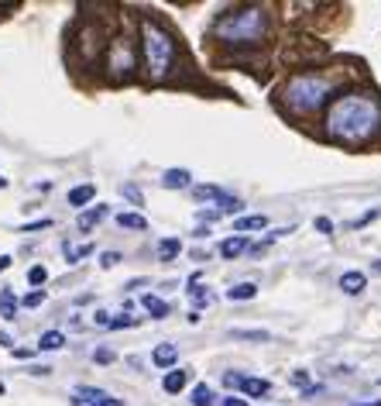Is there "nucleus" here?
I'll use <instances>...</instances> for the list:
<instances>
[{"label": "nucleus", "mask_w": 381, "mask_h": 406, "mask_svg": "<svg viewBox=\"0 0 381 406\" xmlns=\"http://www.w3.org/2000/svg\"><path fill=\"white\" fill-rule=\"evenodd\" d=\"M7 265H11V258H7V255H0V272L7 269Z\"/></svg>", "instance_id": "obj_38"}, {"label": "nucleus", "mask_w": 381, "mask_h": 406, "mask_svg": "<svg viewBox=\"0 0 381 406\" xmlns=\"http://www.w3.org/2000/svg\"><path fill=\"white\" fill-rule=\"evenodd\" d=\"M333 93V83L327 76H316V73H303V76H292L285 83V107L292 114H313L327 104V97Z\"/></svg>", "instance_id": "obj_4"}, {"label": "nucleus", "mask_w": 381, "mask_h": 406, "mask_svg": "<svg viewBox=\"0 0 381 406\" xmlns=\"http://www.w3.org/2000/svg\"><path fill=\"white\" fill-rule=\"evenodd\" d=\"M292 382H296V386H306V382H309V376H306V372H296V376H292Z\"/></svg>", "instance_id": "obj_36"}, {"label": "nucleus", "mask_w": 381, "mask_h": 406, "mask_svg": "<svg viewBox=\"0 0 381 406\" xmlns=\"http://www.w3.org/2000/svg\"><path fill=\"white\" fill-rule=\"evenodd\" d=\"M45 279H49V272L42 269V265H35V269L28 272V282H31V286H42Z\"/></svg>", "instance_id": "obj_26"}, {"label": "nucleus", "mask_w": 381, "mask_h": 406, "mask_svg": "<svg viewBox=\"0 0 381 406\" xmlns=\"http://www.w3.org/2000/svg\"><path fill=\"white\" fill-rule=\"evenodd\" d=\"M364 286H368V275H364V272H344V275H340V289H344L347 297H361Z\"/></svg>", "instance_id": "obj_8"}, {"label": "nucleus", "mask_w": 381, "mask_h": 406, "mask_svg": "<svg viewBox=\"0 0 381 406\" xmlns=\"http://www.w3.org/2000/svg\"><path fill=\"white\" fill-rule=\"evenodd\" d=\"M0 317L4 321H14L18 317V297L11 289H0Z\"/></svg>", "instance_id": "obj_16"}, {"label": "nucleus", "mask_w": 381, "mask_h": 406, "mask_svg": "<svg viewBox=\"0 0 381 406\" xmlns=\"http://www.w3.org/2000/svg\"><path fill=\"white\" fill-rule=\"evenodd\" d=\"M179 251H182V241H179V238H162V241H158V255H162V262H172Z\"/></svg>", "instance_id": "obj_17"}, {"label": "nucleus", "mask_w": 381, "mask_h": 406, "mask_svg": "<svg viewBox=\"0 0 381 406\" xmlns=\"http://www.w3.org/2000/svg\"><path fill=\"white\" fill-rule=\"evenodd\" d=\"M117 262H121V255H117V251H103V258H100L103 269H114Z\"/></svg>", "instance_id": "obj_30"}, {"label": "nucleus", "mask_w": 381, "mask_h": 406, "mask_svg": "<svg viewBox=\"0 0 381 406\" xmlns=\"http://www.w3.org/2000/svg\"><path fill=\"white\" fill-rule=\"evenodd\" d=\"M375 272H381V262H375Z\"/></svg>", "instance_id": "obj_41"}, {"label": "nucleus", "mask_w": 381, "mask_h": 406, "mask_svg": "<svg viewBox=\"0 0 381 406\" xmlns=\"http://www.w3.org/2000/svg\"><path fill=\"white\" fill-rule=\"evenodd\" d=\"M189 299H193V303H206L210 293H206L203 286H193V282H189Z\"/></svg>", "instance_id": "obj_29"}, {"label": "nucleus", "mask_w": 381, "mask_h": 406, "mask_svg": "<svg viewBox=\"0 0 381 406\" xmlns=\"http://www.w3.org/2000/svg\"><path fill=\"white\" fill-rule=\"evenodd\" d=\"M93 196H97V190H93L90 183H83V186H73V190H69V203H73L76 210H83V207H86Z\"/></svg>", "instance_id": "obj_13"}, {"label": "nucleus", "mask_w": 381, "mask_h": 406, "mask_svg": "<svg viewBox=\"0 0 381 406\" xmlns=\"http://www.w3.org/2000/svg\"><path fill=\"white\" fill-rule=\"evenodd\" d=\"M354 406H381V400H375V403H354Z\"/></svg>", "instance_id": "obj_39"}, {"label": "nucleus", "mask_w": 381, "mask_h": 406, "mask_svg": "<svg viewBox=\"0 0 381 406\" xmlns=\"http://www.w3.org/2000/svg\"><path fill=\"white\" fill-rule=\"evenodd\" d=\"M265 31H268L265 7H237L213 25V35L227 45H258L265 38Z\"/></svg>", "instance_id": "obj_2"}, {"label": "nucleus", "mask_w": 381, "mask_h": 406, "mask_svg": "<svg viewBox=\"0 0 381 406\" xmlns=\"http://www.w3.org/2000/svg\"><path fill=\"white\" fill-rule=\"evenodd\" d=\"M141 49H145V66L152 80H165L176 66V38L165 31L162 25H155L145 18L141 25Z\"/></svg>", "instance_id": "obj_3"}, {"label": "nucleus", "mask_w": 381, "mask_h": 406, "mask_svg": "<svg viewBox=\"0 0 381 406\" xmlns=\"http://www.w3.org/2000/svg\"><path fill=\"white\" fill-rule=\"evenodd\" d=\"M230 338H244V341H268L272 334H268V330H241V327H234V330H230Z\"/></svg>", "instance_id": "obj_24"}, {"label": "nucleus", "mask_w": 381, "mask_h": 406, "mask_svg": "<svg viewBox=\"0 0 381 406\" xmlns=\"http://www.w3.org/2000/svg\"><path fill=\"white\" fill-rule=\"evenodd\" d=\"M114 358H117V354L110 352V348H97V352H93V362H97V365H110Z\"/></svg>", "instance_id": "obj_28"}, {"label": "nucleus", "mask_w": 381, "mask_h": 406, "mask_svg": "<svg viewBox=\"0 0 381 406\" xmlns=\"http://www.w3.org/2000/svg\"><path fill=\"white\" fill-rule=\"evenodd\" d=\"M241 393H244V396H268V393H272V382L244 376V379H241Z\"/></svg>", "instance_id": "obj_11"}, {"label": "nucleus", "mask_w": 381, "mask_h": 406, "mask_svg": "<svg viewBox=\"0 0 381 406\" xmlns=\"http://www.w3.org/2000/svg\"><path fill=\"white\" fill-rule=\"evenodd\" d=\"M176 358H179L176 345H158V348L152 352V362L158 365V369H172V365H176Z\"/></svg>", "instance_id": "obj_10"}, {"label": "nucleus", "mask_w": 381, "mask_h": 406, "mask_svg": "<svg viewBox=\"0 0 381 406\" xmlns=\"http://www.w3.org/2000/svg\"><path fill=\"white\" fill-rule=\"evenodd\" d=\"M261 227H268V217H265V214L241 217V220L234 224V231H244V238H248V231H261Z\"/></svg>", "instance_id": "obj_15"}, {"label": "nucleus", "mask_w": 381, "mask_h": 406, "mask_svg": "<svg viewBox=\"0 0 381 406\" xmlns=\"http://www.w3.org/2000/svg\"><path fill=\"white\" fill-rule=\"evenodd\" d=\"M224 406H248V400H241V396H230V400H224Z\"/></svg>", "instance_id": "obj_35"}, {"label": "nucleus", "mask_w": 381, "mask_h": 406, "mask_svg": "<svg viewBox=\"0 0 381 406\" xmlns=\"http://www.w3.org/2000/svg\"><path fill=\"white\" fill-rule=\"evenodd\" d=\"M21 303L35 310V306H42V303H45V293H42V289H35V293H25V299H21Z\"/></svg>", "instance_id": "obj_27"}, {"label": "nucleus", "mask_w": 381, "mask_h": 406, "mask_svg": "<svg viewBox=\"0 0 381 406\" xmlns=\"http://www.w3.org/2000/svg\"><path fill=\"white\" fill-rule=\"evenodd\" d=\"M258 297V286L254 282H241V286H230L227 299H254Z\"/></svg>", "instance_id": "obj_19"}, {"label": "nucleus", "mask_w": 381, "mask_h": 406, "mask_svg": "<svg viewBox=\"0 0 381 406\" xmlns=\"http://www.w3.org/2000/svg\"><path fill=\"white\" fill-rule=\"evenodd\" d=\"M73 403L76 406H121V400L110 396L100 386H76L73 389Z\"/></svg>", "instance_id": "obj_5"}, {"label": "nucleus", "mask_w": 381, "mask_h": 406, "mask_svg": "<svg viewBox=\"0 0 381 406\" xmlns=\"http://www.w3.org/2000/svg\"><path fill=\"white\" fill-rule=\"evenodd\" d=\"M316 231L320 234H333V220L330 217H316Z\"/></svg>", "instance_id": "obj_31"}, {"label": "nucleus", "mask_w": 381, "mask_h": 406, "mask_svg": "<svg viewBox=\"0 0 381 406\" xmlns=\"http://www.w3.org/2000/svg\"><path fill=\"white\" fill-rule=\"evenodd\" d=\"M62 251H66V255H69V262H73V265H76L79 258H83V255H90V251H93V248H90V244H83V248H73V244L66 241V244H62Z\"/></svg>", "instance_id": "obj_25"}, {"label": "nucleus", "mask_w": 381, "mask_h": 406, "mask_svg": "<svg viewBox=\"0 0 381 406\" xmlns=\"http://www.w3.org/2000/svg\"><path fill=\"white\" fill-rule=\"evenodd\" d=\"M52 220H35V224H28L25 231H45V227H49Z\"/></svg>", "instance_id": "obj_34"}, {"label": "nucleus", "mask_w": 381, "mask_h": 406, "mask_svg": "<svg viewBox=\"0 0 381 406\" xmlns=\"http://www.w3.org/2000/svg\"><path fill=\"white\" fill-rule=\"evenodd\" d=\"M193 406H213V389L200 382V386L193 389Z\"/></svg>", "instance_id": "obj_23"}, {"label": "nucleus", "mask_w": 381, "mask_h": 406, "mask_svg": "<svg viewBox=\"0 0 381 406\" xmlns=\"http://www.w3.org/2000/svg\"><path fill=\"white\" fill-rule=\"evenodd\" d=\"M327 135L344 145H364L381 131V104L371 93H340L327 110Z\"/></svg>", "instance_id": "obj_1"}, {"label": "nucleus", "mask_w": 381, "mask_h": 406, "mask_svg": "<svg viewBox=\"0 0 381 406\" xmlns=\"http://www.w3.org/2000/svg\"><path fill=\"white\" fill-rule=\"evenodd\" d=\"M4 186H7V179H4V176H0V190H4Z\"/></svg>", "instance_id": "obj_40"}, {"label": "nucleus", "mask_w": 381, "mask_h": 406, "mask_svg": "<svg viewBox=\"0 0 381 406\" xmlns=\"http://www.w3.org/2000/svg\"><path fill=\"white\" fill-rule=\"evenodd\" d=\"M107 217V207H93V210H86V214L79 217V231H90L97 220H103Z\"/></svg>", "instance_id": "obj_22"}, {"label": "nucleus", "mask_w": 381, "mask_h": 406, "mask_svg": "<svg viewBox=\"0 0 381 406\" xmlns=\"http://www.w3.org/2000/svg\"><path fill=\"white\" fill-rule=\"evenodd\" d=\"M186 382H189V372H182V369H172V372L162 379V389H165V393H182V389H186Z\"/></svg>", "instance_id": "obj_14"}, {"label": "nucleus", "mask_w": 381, "mask_h": 406, "mask_svg": "<svg viewBox=\"0 0 381 406\" xmlns=\"http://www.w3.org/2000/svg\"><path fill=\"white\" fill-rule=\"evenodd\" d=\"M196 200H217V214H237L244 207L237 196L217 190V186H196Z\"/></svg>", "instance_id": "obj_6"}, {"label": "nucleus", "mask_w": 381, "mask_h": 406, "mask_svg": "<svg viewBox=\"0 0 381 406\" xmlns=\"http://www.w3.org/2000/svg\"><path fill=\"white\" fill-rule=\"evenodd\" d=\"M117 224L127 227V231H145V227H148V220L141 214H117Z\"/></svg>", "instance_id": "obj_20"}, {"label": "nucleus", "mask_w": 381, "mask_h": 406, "mask_svg": "<svg viewBox=\"0 0 381 406\" xmlns=\"http://www.w3.org/2000/svg\"><path fill=\"white\" fill-rule=\"evenodd\" d=\"M162 186H165V190H186V186H193V176H189L186 169H165Z\"/></svg>", "instance_id": "obj_9"}, {"label": "nucleus", "mask_w": 381, "mask_h": 406, "mask_svg": "<svg viewBox=\"0 0 381 406\" xmlns=\"http://www.w3.org/2000/svg\"><path fill=\"white\" fill-rule=\"evenodd\" d=\"M0 348H11V334H4V330H0Z\"/></svg>", "instance_id": "obj_37"}, {"label": "nucleus", "mask_w": 381, "mask_h": 406, "mask_svg": "<svg viewBox=\"0 0 381 406\" xmlns=\"http://www.w3.org/2000/svg\"><path fill=\"white\" fill-rule=\"evenodd\" d=\"M378 386H381V382H378Z\"/></svg>", "instance_id": "obj_42"}, {"label": "nucleus", "mask_w": 381, "mask_h": 406, "mask_svg": "<svg viewBox=\"0 0 381 406\" xmlns=\"http://www.w3.org/2000/svg\"><path fill=\"white\" fill-rule=\"evenodd\" d=\"M248 248H251V241H248L244 234H237V238H227V241L220 244V255H224V258H237V255H244Z\"/></svg>", "instance_id": "obj_12"}, {"label": "nucleus", "mask_w": 381, "mask_h": 406, "mask_svg": "<svg viewBox=\"0 0 381 406\" xmlns=\"http://www.w3.org/2000/svg\"><path fill=\"white\" fill-rule=\"evenodd\" d=\"M141 303H145V310H152V317H169V303L165 299H158V297H141Z\"/></svg>", "instance_id": "obj_21"}, {"label": "nucleus", "mask_w": 381, "mask_h": 406, "mask_svg": "<svg viewBox=\"0 0 381 406\" xmlns=\"http://www.w3.org/2000/svg\"><path fill=\"white\" fill-rule=\"evenodd\" d=\"M110 69L117 73V80H124V76L134 73V52H131V45H127V42L110 45Z\"/></svg>", "instance_id": "obj_7"}, {"label": "nucleus", "mask_w": 381, "mask_h": 406, "mask_svg": "<svg viewBox=\"0 0 381 406\" xmlns=\"http://www.w3.org/2000/svg\"><path fill=\"white\" fill-rule=\"evenodd\" d=\"M124 196L131 200V203H141V200H145V196H141V190H138V186H131V183L124 186Z\"/></svg>", "instance_id": "obj_32"}, {"label": "nucleus", "mask_w": 381, "mask_h": 406, "mask_svg": "<svg viewBox=\"0 0 381 406\" xmlns=\"http://www.w3.org/2000/svg\"><path fill=\"white\" fill-rule=\"evenodd\" d=\"M378 214H381V210H368L364 217H357V220H354V227H364V224H371V220H375Z\"/></svg>", "instance_id": "obj_33"}, {"label": "nucleus", "mask_w": 381, "mask_h": 406, "mask_svg": "<svg viewBox=\"0 0 381 406\" xmlns=\"http://www.w3.org/2000/svg\"><path fill=\"white\" fill-rule=\"evenodd\" d=\"M62 345H66L62 330H45V334H42V345H38V348H42V352H59Z\"/></svg>", "instance_id": "obj_18"}]
</instances>
